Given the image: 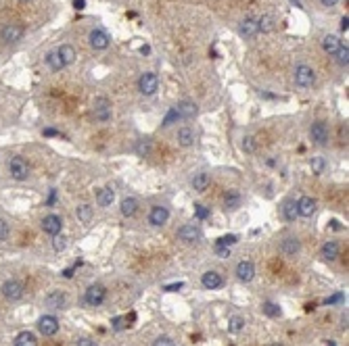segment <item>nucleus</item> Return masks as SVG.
<instances>
[{
	"label": "nucleus",
	"mask_w": 349,
	"mask_h": 346,
	"mask_svg": "<svg viewBox=\"0 0 349 346\" xmlns=\"http://www.w3.org/2000/svg\"><path fill=\"white\" fill-rule=\"evenodd\" d=\"M314 82H316V73L314 69L308 65H297L295 67V84L301 88H312Z\"/></svg>",
	"instance_id": "obj_1"
},
{
	"label": "nucleus",
	"mask_w": 349,
	"mask_h": 346,
	"mask_svg": "<svg viewBox=\"0 0 349 346\" xmlns=\"http://www.w3.org/2000/svg\"><path fill=\"white\" fill-rule=\"evenodd\" d=\"M8 171H11L13 180L23 182L25 177H28V173H30V167H28V163H25L21 157H13L11 161H8Z\"/></svg>",
	"instance_id": "obj_2"
},
{
	"label": "nucleus",
	"mask_w": 349,
	"mask_h": 346,
	"mask_svg": "<svg viewBox=\"0 0 349 346\" xmlns=\"http://www.w3.org/2000/svg\"><path fill=\"white\" fill-rule=\"evenodd\" d=\"M105 296H107V290H105V286H101V283H92V286H88L86 288V294H84L86 303H88L90 307L103 305Z\"/></svg>",
	"instance_id": "obj_3"
},
{
	"label": "nucleus",
	"mask_w": 349,
	"mask_h": 346,
	"mask_svg": "<svg viewBox=\"0 0 349 346\" xmlns=\"http://www.w3.org/2000/svg\"><path fill=\"white\" fill-rule=\"evenodd\" d=\"M2 296L6 300H11V303H15V300H19L23 296V283L17 282V280H8L2 283Z\"/></svg>",
	"instance_id": "obj_4"
},
{
	"label": "nucleus",
	"mask_w": 349,
	"mask_h": 346,
	"mask_svg": "<svg viewBox=\"0 0 349 346\" xmlns=\"http://www.w3.org/2000/svg\"><path fill=\"white\" fill-rule=\"evenodd\" d=\"M157 88H159V77H157L155 73H144L140 79H138V90H140L144 96L155 94Z\"/></svg>",
	"instance_id": "obj_5"
},
{
	"label": "nucleus",
	"mask_w": 349,
	"mask_h": 346,
	"mask_svg": "<svg viewBox=\"0 0 349 346\" xmlns=\"http://www.w3.org/2000/svg\"><path fill=\"white\" fill-rule=\"evenodd\" d=\"M21 35H23V28L21 25H17V23H8L2 28V31H0V40H2L4 44H13L17 40H21Z\"/></svg>",
	"instance_id": "obj_6"
},
{
	"label": "nucleus",
	"mask_w": 349,
	"mask_h": 346,
	"mask_svg": "<svg viewBox=\"0 0 349 346\" xmlns=\"http://www.w3.org/2000/svg\"><path fill=\"white\" fill-rule=\"evenodd\" d=\"M38 330L44 336H55L59 332V321L55 315H42L38 319Z\"/></svg>",
	"instance_id": "obj_7"
},
{
	"label": "nucleus",
	"mask_w": 349,
	"mask_h": 346,
	"mask_svg": "<svg viewBox=\"0 0 349 346\" xmlns=\"http://www.w3.org/2000/svg\"><path fill=\"white\" fill-rule=\"evenodd\" d=\"M94 119L103 121V123L111 119V102L107 98H97V100H94Z\"/></svg>",
	"instance_id": "obj_8"
},
{
	"label": "nucleus",
	"mask_w": 349,
	"mask_h": 346,
	"mask_svg": "<svg viewBox=\"0 0 349 346\" xmlns=\"http://www.w3.org/2000/svg\"><path fill=\"white\" fill-rule=\"evenodd\" d=\"M310 136H312V140L316 142V144H326V142H328V126L324 121H316L312 126V129H310Z\"/></svg>",
	"instance_id": "obj_9"
},
{
	"label": "nucleus",
	"mask_w": 349,
	"mask_h": 346,
	"mask_svg": "<svg viewBox=\"0 0 349 346\" xmlns=\"http://www.w3.org/2000/svg\"><path fill=\"white\" fill-rule=\"evenodd\" d=\"M42 229L50 236H57V234H61V229H63V219L59 215H46L44 221H42Z\"/></svg>",
	"instance_id": "obj_10"
},
{
	"label": "nucleus",
	"mask_w": 349,
	"mask_h": 346,
	"mask_svg": "<svg viewBox=\"0 0 349 346\" xmlns=\"http://www.w3.org/2000/svg\"><path fill=\"white\" fill-rule=\"evenodd\" d=\"M88 38H90V46L94 50H105L109 46V35L105 33L103 30H92Z\"/></svg>",
	"instance_id": "obj_11"
},
{
	"label": "nucleus",
	"mask_w": 349,
	"mask_h": 346,
	"mask_svg": "<svg viewBox=\"0 0 349 346\" xmlns=\"http://www.w3.org/2000/svg\"><path fill=\"white\" fill-rule=\"evenodd\" d=\"M178 238L184 242H195L201 238V229L195 225V223H188V225H182L178 229Z\"/></svg>",
	"instance_id": "obj_12"
},
{
	"label": "nucleus",
	"mask_w": 349,
	"mask_h": 346,
	"mask_svg": "<svg viewBox=\"0 0 349 346\" xmlns=\"http://www.w3.org/2000/svg\"><path fill=\"white\" fill-rule=\"evenodd\" d=\"M239 33L243 35V38H253V35H257V33H259L257 19H251V17L243 19L241 25H239Z\"/></svg>",
	"instance_id": "obj_13"
},
{
	"label": "nucleus",
	"mask_w": 349,
	"mask_h": 346,
	"mask_svg": "<svg viewBox=\"0 0 349 346\" xmlns=\"http://www.w3.org/2000/svg\"><path fill=\"white\" fill-rule=\"evenodd\" d=\"M201 283H203L207 290H217V288H222L224 280L217 271H207V273H203V278H201Z\"/></svg>",
	"instance_id": "obj_14"
},
{
	"label": "nucleus",
	"mask_w": 349,
	"mask_h": 346,
	"mask_svg": "<svg viewBox=\"0 0 349 346\" xmlns=\"http://www.w3.org/2000/svg\"><path fill=\"white\" fill-rule=\"evenodd\" d=\"M297 211L301 217H312L314 213H316V200L312 196H301L297 200Z\"/></svg>",
	"instance_id": "obj_15"
},
{
	"label": "nucleus",
	"mask_w": 349,
	"mask_h": 346,
	"mask_svg": "<svg viewBox=\"0 0 349 346\" xmlns=\"http://www.w3.org/2000/svg\"><path fill=\"white\" fill-rule=\"evenodd\" d=\"M253 276H255V265L251 261H241L239 267H237V278L241 282H251Z\"/></svg>",
	"instance_id": "obj_16"
},
{
	"label": "nucleus",
	"mask_w": 349,
	"mask_h": 346,
	"mask_svg": "<svg viewBox=\"0 0 349 346\" xmlns=\"http://www.w3.org/2000/svg\"><path fill=\"white\" fill-rule=\"evenodd\" d=\"M168 219H170V211L165 209V207H155L151 211V215H149V221H151L153 225H157V227L165 225V223H168Z\"/></svg>",
	"instance_id": "obj_17"
},
{
	"label": "nucleus",
	"mask_w": 349,
	"mask_h": 346,
	"mask_svg": "<svg viewBox=\"0 0 349 346\" xmlns=\"http://www.w3.org/2000/svg\"><path fill=\"white\" fill-rule=\"evenodd\" d=\"M65 294L63 292H50V294L44 298V305L50 309H63L65 307Z\"/></svg>",
	"instance_id": "obj_18"
},
{
	"label": "nucleus",
	"mask_w": 349,
	"mask_h": 346,
	"mask_svg": "<svg viewBox=\"0 0 349 346\" xmlns=\"http://www.w3.org/2000/svg\"><path fill=\"white\" fill-rule=\"evenodd\" d=\"M178 144L184 146V148L193 146V144H195V131L190 129V127H182V129L178 131Z\"/></svg>",
	"instance_id": "obj_19"
},
{
	"label": "nucleus",
	"mask_w": 349,
	"mask_h": 346,
	"mask_svg": "<svg viewBox=\"0 0 349 346\" xmlns=\"http://www.w3.org/2000/svg\"><path fill=\"white\" fill-rule=\"evenodd\" d=\"M176 111L180 115V119H190V117L197 115V104L195 102H180L176 106Z\"/></svg>",
	"instance_id": "obj_20"
},
{
	"label": "nucleus",
	"mask_w": 349,
	"mask_h": 346,
	"mask_svg": "<svg viewBox=\"0 0 349 346\" xmlns=\"http://www.w3.org/2000/svg\"><path fill=\"white\" fill-rule=\"evenodd\" d=\"M280 251L286 254V256H293L299 252V240L297 238H284L282 244H280Z\"/></svg>",
	"instance_id": "obj_21"
},
{
	"label": "nucleus",
	"mask_w": 349,
	"mask_h": 346,
	"mask_svg": "<svg viewBox=\"0 0 349 346\" xmlns=\"http://www.w3.org/2000/svg\"><path fill=\"white\" fill-rule=\"evenodd\" d=\"M282 215L286 221H295L299 217V211H297V200H286L282 205Z\"/></svg>",
	"instance_id": "obj_22"
},
{
	"label": "nucleus",
	"mask_w": 349,
	"mask_h": 346,
	"mask_svg": "<svg viewBox=\"0 0 349 346\" xmlns=\"http://www.w3.org/2000/svg\"><path fill=\"white\" fill-rule=\"evenodd\" d=\"M136 211H138V200L136 198H124L121 200V215L124 217H132V215H136Z\"/></svg>",
	"instance_id": "obj_23"
},
{
	"label": "nucleus",
	"mask_w": 349,
	"mask_h": 346,
	"mask_svg": "<svg viewBox=\"0 0 349 346\" xmlns=\"http://www.w3.org/2000/svg\"><path fill=\"white\" fill-rule=\"evenodd\" d=\"M209 182H211L209 173H197L190 184H193V188H195L197 192H205V190H207V186H209Z\"/></svg>",
	"instance_id": "obj_24"
},
{
	"label": "nucleus",
	"mask_w": 349,
	"mask_h": 346,
	"mask_svg": "<svg viewBox=\"0 0 349 346\" xmlns=\"http://www.w3.org/2000/svg\"><path fill=\"white\" fill-rule=\"evenodd\" d=\"M339 46H341V42H339L337 35H324V40H322V48H324V52L335 55V52L339 50Z\"/></svg>",
	"instance_id": "obj_25"
},
{
	"label": "nucleus",
	"mask_w": 349,
	"mask_h": 346,
	"mask_svg": "<svg viewBox=\"0 0 349 346\" xmlns=\"http://www.w3.org/2000/svg\"><path fill=\"white\" fill-rule=\"evenodd\" d=\"M57 52H59V57H61V61H63L65 65H71L75 61V50H73V46H69V44H63Z\"/></svg>",
	"instance_id": "obj_26"
},
{
	"label": "nucleus",
	"mask_w": 349,
	"mask_h": 346,
	"mask_svg": "<svg viewBox=\"0 0 349 346\" xmlns=\"http://www.w3.org/2000/svg\"><path fill=\"white\" fill-rule=\"evenodd\" d=\"M15 346H38L36 336H34L32 332H21L15 338Z\"/></svg>",
	"instance_id": "obj_27"
},
{
	"label": "nucleus",
	"mask_w": 349,
	"mask_h": 346,
	"mask_svg": "<svg viewBox=\"0 0 349 346\" xmlns=\"http://www.w3.org/2000/svg\"><path fill=\"white\" fill-rule=\"evenodd\" d=\"M46 65H48V69H52V71H61L65 67V63L61 61V57H59V52L55 50V52H48L46 55Z\"/></svg>",
	"instance_id": "obj_28"
},
{
	"label": "nucleus",
	"mask_w": 349,
	"mask_h": 346,
	"mask_svg": "<svg viewBox=\"0 0 349 346\" xmlns=\"http://www.w3.org/2000/svg\"><path fill=\"white\" fill-rule=\"evenodd\" d=\"M113 200H115V192H113L111 188H103L99 192V205L101 207H111Z\"/></svg>",
	"instance_id": "obj_29"
},
{
	"label": "nucleus",
	"mask_w": 349,
	"mask_h": 346,
	"mask_svg": "<svg viewBox=\"0 0 349 346\" xmlns=\"http://www.w3.org/2000/svg\"><path fill=\"white\" fill-rule=\"evenodd\" d=\"M322 256H324L326 261H335L339 256V246L337 242H326L324 246H322Z\"/></svg>",
	"instance_id": "obj_30"
},
{
	"label": "nucleus",
	"mask_w": 349,
	"mask_h": 346,
	"mask_svg": "<svg viewBox=\"0 0 349 346\" xmlns=\"http://www.w3.org/2000/svg\"><path fill=\"white\" fill-rule=\"evenodd\" d=\"M75 215H77V219H80L82 223H90V221H92V207L90 205H80L77 211H75Z\"/></svg>",
	"instance_id": "obj_31"
},
{
	"label": "nucleus",
	"mask_w": 349,
	"mask_h": 346,
	"mask_svg": "<svg viewBox=\"0 0 349 346\" xmlns=\"http://www.w3.org/2000/svg\"><path fill=\"white\" fill-rule=\"evenodd\" d=\"M257 28H259V31H264V33L274 31V19L270 15L259 17V19H257Z\"/></svg>",
	"instance_id": "obj_32"
},
{
	"label": "nucleus",
	"mask_w": 349,
	"mask_h": 346,
	"mask_svg": "<svg viewBox=\"0 0 349 346\" xmlns=\"http://www.w3.org/2000/svg\"><path fill=\"white\" fill-rule=\"evenodd\" d=\"M224 205H226V209H239L241 207V194L239 192H228L224 196Z\"/></svg>",
	"instance_id": "obj_33"
},
{
	"label": "nucleus",
	"mask_w": 349,
	"mask_h": 346,
	"mask_svg": "<svg viewBox=\"0 0 349 346\" xmlns=\"http://www.w3.org/2000/svg\"><path fill=\"white\" fill-rule=\"evenodd\" d=\"M310 167H312V171L314 173H324V169H326V161L322 157H314L312 161H310Z\"/></svg>",
	"instance_id": "obj_34"
},
{
	"label": "nucleus",
	"mask_w": 349,
	"mask_h": 346,
	"mask_svg": "<svg viewBox=\"0 0 349 346\" xmlns=\"http://www.w3.org/2000/svg\"><path fill=\"white\" fill-rule=\"evenodd\" d=\"M337 55V61H339V65H343V67H347V63H349V46L345 44H341V46H339V50L335 52Z\"/></svg>",
	"instance_id": "obj_35"
},
{
	"label": "nucleus",
	"mask_w": 349,
	"mask_h": 346,
	"mask_svg": "<svg viewBox=\"0 0 349 346\" xmlns=\"http://www.w3.org/2000/svg\"><path fill=\"white\" fill-rule=\"evenodd\" d=\"M128 325H130V323H128V317H124V315H121V317H115V319H113V321H111V327H113V330H115V332L126 330Z\"/></svg>",
	"instance_id": "obj_36"
},
{
	"label": "nucleus",
	"mask_w": 349,
	"mask_h": 346,
	"mask_svg": "<svg viewBox=\"0 0 349 346\" xmlns=\"http://www.w3.org/2000/svg\"><path fill=\"white\" fill-rule=\"evenodd\" d=\"M52 246H55V251H57V252L65 251V248H67V238L57 234V236H55V240H52Z\"/></svg>",
	"instance_id": "obj_37"
},
{
	"label": "nucleus",
	"mask_w": 349,
	"mask_h": 346,
	"mask_svg": "<svg viewBox=\"0 0 349 346\" xmlns=\"http://www.w3.org/2000/svg\"><path fill=\"white\" fill-rule=\"evenodd\" d=\"M243 325H245V319H243V317L234 315V317L230 319V332H241Z\"/></svg>",
	"instance_id": "obj_38"
},
{
	"label": "nucleus",
	"mask_w": 349,
	"mask_h": 346,
	"mask_svg": "<svg viewBox=\"0 0 349 346\" xmlns=\"http://www.w3.org/2000/svg\"><path fill=\"white\" fill-rule=\"evenodd\" d=\"M136 150H138V155H140V157H149L151 155V142L149 140H142L140 144L136 146Z\"/></svg>",
	"instance_id": "obj_39"
},
{
	"label": "nucleus",
	"mask_w": 349,
	"mask_h": 346,
	"mask_svg": "<svg viewBox=\"0 0 349 346\" xmlns=\"http://www.w3.org/2000/svg\"><path fill=\"white\" fill-rule=\"evenodd\" d=\"M243 150H245V153H253V150H255V138L253 136L243 138Z\"/></svg>",
	"instance_id": "obj_40"
},
{
	"label": "nucleus",
	"mask_w": 349,
	"mask_h": 346,
	"mask_svg": "<svg viewBox=\"0 0 349 346\" xmlns=\"http://www.w3.org/2000/svg\"><path fill=\"white\" fill-rule=\"evenodd\" d=\"M264 313L270 315V317H278V315H280V309H278V305H274V303H266L264 305Z\"/></svg>",
	"instance_id": "obj_41"
},
{
	"label": "nucleus",
	"mask_w": 349,
	"mask_h": 346,
	"mask_svg": "<svg viewBox=\"0 0 349 346\" xmlns=\"http://www.w3.org/2000/svg\"><path fill=\"white\" fill-rule=\"evenodd\" d=\"M232 244H237V236H232V234H230V236H222L220 240L215 242V246H228V248H230Z\"/></svg>",
	"instance_id": "obj_42"
},
{
	"label": "nucleus",
	"mask_w": 349,
	"mask_h": 346,
	"mask_svg": "<svg viewBox=\"0 0 349 346\" xmlns=\"http://www.w3.org/2000/svg\"><path fill=\"white\" fill-rule=\"evenodd\" d=\"M180 119V115H178V111H176V106H174V109L165 115V119H163V126H172L174 121H178Z\"/></svg>",
	"instance_id": "obj_43"
},
{
	"label": "nucleus",
	"mask_w": 349,
	"mask_h": 346,
	"mask_svg": "<svg viewBox=\"0 0 349 346\" xmlns=\"http://www.w3.org/2000/svg\"><path fill=\"white\" fill-rule=\"evenodd\" d=\"M153 346H176V344H174V340L170 338V336H159Z\"/></svg>",
	"instance_id": "obj_44"
},
{
	"label": "nucleus",
	"mask_w": 349,
	"mask_h": 346,
	"mask_svg": "<svg viewBox=\"0 0 349 346\" xmlns=\"http://www.w3.org/2000/svg\"><path fill=\"white\" fill-rule=\"evenodd\" d=\"M195 215H197V219H207L209 217V211L203 205H195Z\"/></svg>",
	"instance_id": "obj_45"
},
{
	"label": "nucleus",
	"mask_w": 349,
	"mask_h": 346,
	"mask_svg": "<svg viewBox=\"0 0 349 346\" xmlns=\"http://www.w3.org/2000/svg\"><path fill=\"white\" fill-rule=\"evenodd\" d=\"M8 238V223L4 219H0V240H6Z\"/></svg>",
	"instance_id": "obj_46"
},
{
	"label": "nucleus",
	"mask_w": 349,
	"mask_h": 346,
	"mask_svg": "<svg viewBox=\"0 0 349 346\" xmlns=\"http://www.w3.org/2000/svg\"><path fill=\"white\" fill-rule=\"evenodd\" d=\"M215 254L220 256V259H226V256H230V248L228 246H215Z\"/></svg>",
	"instance_id": "obj_47"
},
{
	"label": "nucleus",
	"mask_w": 349,
	"mask_h": 346,
	"mask_svg": "<svg viewBox=\"0 0 349 346\" xmlns=\"http://www.w3.org/2000/svg\"><path fill=\"white\" fill-rule=\"evenodd\" d=\"M75 346H97V344H94V340H90V338H80Z\"/></svg>",
	"instance_id": "obj_48"
},
{
	"label": "nucleus",
	"mask_w": 349,
	"mask_h": 346,
	"mask_svg": "<svg viewBox=\"0 0 349 346\" xmlns=\"http://www.w3.org/2000/svg\"><path fill=\"white\" fill-rule=\"evenodd\" d=\"M339 300H343V294H335L333 298L326 300V305H333V303H339Z\"/></svg>",
	"instance_id": "obj_49"
},
{
	"label": "nucleus",
	"mask_w": 349,
	"mask_h": 346,
	"mask_svg": "<svg viewBox=\"0 0 349 346\" xmlns=\"http://www.w3.org/2000/svg\"><path fill=\"white\" fill-rule=\"evenodd\" d=\"M182 286H184V283H182V282H180V283H172V286H165V290H170V292H174V290H180Z\"/></svg>",
	"instance_id": "obj_50"
},
{
	"label": "nucleus",
	"mask_w": 349,
	"mask_h": 346,
	"mask_svg": "<svg viewBox=\"0 0 349 346\" xmlns=\"http://www.w3.org/2000/svg\"><path fill=\"white\" fill-rule=\"evenodd\" d=\"M42 134H44V136H57L59 131H57V129H52V127H46L44 131H42Z\"/></svg>",
	"instance_id": "obj_51"
},
{
	"label": "nucleus",
	"mask_w": 349,
	"mask_h": 346,
	"mask_svg": "<svg viewBox=\"0 0 349 346\" xmlns=\"http://www.w3.org/2000/svg\"><path fill=\"white\" fill-rule=\"evenodd\" d=\"M320 2L324 4V6H335V4L339 2V0H320Z\"/></svg>",
	"instance_id": "obj_52"
},
{
	"label": "nucleus",
	"mask_w": 349,
	"mask_h": 346,
	"mask_svg": "<svg viewBox=\"0 0 349 346\" xmlns=\"http://www.w3.org/2000/svg\"><path fill=\"white\" fill-rule=\"evenodd\" d=\"M347 28H349V19H347V17H343V19H341V30L345 31Z\"/></svg>",
	"instance_id": "obj_53"
},
{
	"label": "nucleus",
	"mask_w": 349,
	"mask_h": 346,
	"mask_svg": "<svg viewBox=\"0 0 349 346\" xmlns=\"http://www.w3.org/2000/svg\"><path fill=\"white\" fill-rule=\"evenodd\" d=\"M73 4L75 8H84V0H73Z\"/></svg>",
	"instance_id": "obj_54"
},
{
	"label": "nucleus",
	"mask_w": 349,
	"mask_h": 346,
	"mask_svg": "<svg viewBox=\"0 0 349 346\" xmlns=\"http://www.w3.org/2000/svg\"><path fill=\"white\" fill-rule=\"evenodd\" d=\"M63 276H65V278H71V276H73V269H65Z\"/></svg>",
	"instance_id": "obj_55"
},
{
	"label": "nucleus",
	"mask_w": 349,
	"mask_h": 346,
	"mask_svg": "<svg viewBox=\"0 0 349 346\" xmlns=\"http://www.w3.org/2000/svg\"><path fill=\"white\" fill-rule=\"evenodd\" d=\"M272 346H282V344H272Z\"/></svg>",
	"instance_id": "obj_56"
}]
</instances>
